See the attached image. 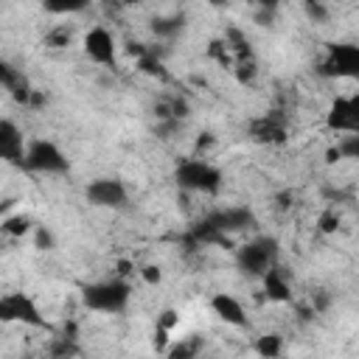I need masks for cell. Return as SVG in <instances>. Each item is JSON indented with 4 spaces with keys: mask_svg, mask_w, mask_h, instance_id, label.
Returning a JSON list of instances; mask_svg holds the SVG:
<instances>
[{
    "mask_svg": "<svg viewBox=\"0 0 359 359\" xmlns=\"http://www.w3.org/2000/svg\"><path fill=\"white\" fill-rule=\"evenodd\" d=\"M261 283H264V294L269 303H292V283H289V275L280 264L275 269H269L261 278Z\"/></svg>",
    "mask_w": 359,
    "mask_h": 359,
    "instance_id": "cell-14",
    "label": "cell"
},
{
    "mask_svg": "<svg viewBox=\"0 0 359 359\" xmlns=\"http://www.w3.org/2000/svg\"><path fill=\"white\" fill-rule=\"evenodd\" d=\"M129 300H132V283L118 275H112L107 280L87 283L81 289V303L98 314H121V311H126Z\"/></svg>",
    "mask_w": 359,
    "mask_h": 359,
    "instance_id": "cell-1",
    "label": "cell"
},
{
    "mask_svg": "<svg viewBox=\"0 0 359 359\" xmlns=\"http://www.w3.org/2000/svg\"><path fill=\"white\" fill-rule=\"evenodd\" d=\"M325 126L331 132L359 135V95H339L325 112Z\"/></svg>",
    "mask_w": 359,
    "mask_h": 359,
    "instance_id": "cell-9",
    "label": "cell"
},
{
    "mask_svg": "<svg viewBox=\"0 0 359 359\" xmlns=\"http://www.w3.org/2000/svg\"><path fill=\"white\" fill-rule=\"evenodd\" d=\"M84 3H45V11H53V14H67V11H81Z\"/></svg>",
    "mask_w": 359,
    "mask_h": 359,
    "instance_id": "cell-25",
    "label": "cell"
},
{
    "mask_svg": "<svg viewBox=\"0 0 359 359\" xmlns=\"http://www.w3.org/2000/svg\"><path fill=\"white\" fill-rule=\"evenodd\" d=\"M339 154L348 160H359V135H342V140L337 143Z\"/></svg>",
    "mask_w": 359,
    "mask_h": 359,
    "instance_id": "cell-21",
    "label": "cell"
},
{
    "mask_svg": "<svg viewBox=\"0 0 359 359\" xmlns=\"http://www.w3.org/2000/svg\"><path fill=\"white\" fill-rule=\"evenodd\" d=\"M73 39V31L67 25H53L48 34H45V45L48 48H67Z\"/></svg>",
    "mask_w": 359,
    "mask_h": 359,
    "instance_id": "cell-19",
    "label": "cell"
},
{
    "mask_svg": "<svg viewBox=\"0 0 359 359\" xmlns=\"http://www.w3.org/2000/svg\"><path fill=\"white\" fill-rule=\"evenodd\" d=\"M25 149L28 143H22V132L17 129L14 121L3 118L0 121V157L11 165H20L22 168V160H25Z\"/></svg>",
    "mask_w": 359,
    "mask_h": 359,
    "instance_id": "cell-12",
    "label": "cell"
},
{
    "mask_svg": "<svg viewBox=\"0 0 359 359\" xmlns=\"http://www.w3.org/2000/svg\"><path fill=\"white\" fill-rule=\"evenodd\" d=\"M151 34L154 36H163V39H171L177 36L182 28H185V14H171V17H154L151 20Z\"/></svg>",
    "mask_w": 359,
    "mask_h": 359,
    "instance_id": "cell-16",
    "label": "cell"
},
{
    "mask_svg": "<svg viewBox=\"0 0 359 359\" xmlns=\"http://www.w3.org/2000/svg\"><path fill=\"white\" fill-rule=\"evenodd\" d=\"M272 17H275V6H264V8L258 11V17H255V20H258V25H269V22H272Z\"/></svg>",
    "mask_w": 359,
    "mask_h": 359,
    "instance_id": "cell-27",
    "label": "cell"
},
{
    "mask_svg": "<svg viewBox=\"0 0 359 359\" xmlns=\"http://www.w3.org/2000/svg\"><path fill=\"white\" fill-rule=\"evenodd\" d=\"M303 11H306L309 20H314V22H325V20H328V8H325L323 3H306Z\"/></svg>",
    "mask_w": 359,
    "mask_h": 359,
    "instance_id": "cell-24",
    "label": "cell"
},
{
    "mask_svg": "<svg viewBox=\"0 0 359 359\" xmlns=\"http://www.w3.org/2000/svg\"><path fill=\"white\" fill-rule=\"evenodd\" d=\"M337 227H339V216H337V210H331V208L323 210L320 219H317V230L328 236V233H337Z\"/></svg>",
    "mask_w": 359,
    "mask_h": 359,
    "instance_id": "cell-22",
    "label": "cell"
},
{
    "mask_svg": "<svg viewBox=\"0 0 359 359\" xmlns=\"http://www.w3.org/2000/svg\"><path fill=\"white\" fill-rule=\"evenodd\" d=\"M320 76L325 79H353L359 81V45L356 42H328L320 62Z\"/></svg>",
    "mask_w": 359,
    "mask_h": 359,
    "instance_id": "cell-5",
    "label": "cell"
},
{
    "mask_svg": "<svg viewBox=\"0 0 359 359\" xmlns=\"http://www.w3.org/2000/svg\"><path fill=\"white\" fill-rule=\"evenodd\" d=\"M328 163H334V160H342V154H339V149L334 146V149H328V157H325Z\"/></svg>",
    "mask_w": 359,
    "mask_h": 359,
    "instance_id": "cell-29",
    "label": "cell"
},
{
    "mask_svg": "<svg viewBox=\"0 0 359 359\" xmlns=\"http://www.w3.org/2000/svg\"><path fill=\"white\" fill-rule=\"evenodd\" d=\"M174 180L182 191L191 194H205V196H216L222 191L224 174L205 157H185L177 163L174 168Z\"/></svg>",
    "mask_w": 359,
    "mask_h": 359,
    "instance_id": "cell-3",
    "label": "cell"
},
{
    "mask_svg": "<svg viewBox=\"0 0 359 359\" xmlns=\"http://www.w3.org/2000/svg\"><path fill=\"white\" fill-rule=\"evenodd\" d=\"M255 73H258L255 59H250V62H236V65H233V76H236L238 84H252V81H255Z\"/></svg>",
    "mask_w": 359,
    "mask_h": 359,
    "instance_id": "cell-20",
    "label": "cell"
},
{
    "mask_svg": "<svg viewBox=\"0 0 359 359\" xmlns=\"http://www.w3.org/2000/svg\"><path fill=\"white\" fill-rule=\"evenodd\" d=\"M0 320L3 323H17V325L50 331V323L39 311L36 300L31 294H25V292H8V294L0 297Z\"/></svg>",
    "mask_w": 359,
    "mask_h": 359,
    "instance_id": "cell-6",
    "label": "cell"
},
{
    "mask_svg": "<svg viewBox=\"0 0 359 359\" xmlns=\"http://www.w3.org/2000/svg\"><path fill=\"white\" fill-rule=\"evenodd\" d=\"M22 168L31 171V174H48V177H53V174H67L70 171V160L65 157V151L53 140L36 137L25 149Z\"/></svg>",
    "mask_w": 359,
    "mask_h": 359,
    "instance_id": "cell-4",
    "label": "cell"
},
{
    "mask_svg": "<svg viewBox=\"0 0 359 359\" xmlns=\"http://www.w3.org/2000/svg\"><path fill=\"white\" fill-rule=\"evenodd\" d=\"M250 137L261 146H278L289 137V118L280 109H269L250 121Z\"/></svg>",
    "mask_w": 359,
    "mask_h": 359,
    "instance_id": "cell-8",
    "label": "cell"
},
{
    "mask_svg": "<svg viewBox=\"0 0 359 359\" xmlns=\"http://www.w3.org/2000/svg\"><path fill=\"white\" fill-rule=\"evenodd\" d=\"M84 199L93 208H109V210H121L129 202V188L123 180L118 177H98L84 188Z\"/></svg>",
    "mask_w": 359,
    "mask_h": 359,
    "instance_id": "cell-7",
    "label": "cell"
},
{
    "mask_svg": "<svg viewBox=\"0 0 359 359\" xmlns=\"http://www.w3.org/2000/svg\"><path fill=\"white\" fill-rule=\"evenodd\" d=\"M140 278L146 280V283H160L163 280V272H160V266H154V264H146V266H140Z\"/></svg>",
    "mask_w": 359,
    "mask_h": 359,
    "instance_id": "cell-26",
    "label": "cell"
},
{
    "mask_svg": "<svg viewBox=\"0 0 359 359\" xmlns=\"http://www.w3.org/2000/svg\"><path fill=\"white\" fill-rule=\"evenodd\" d=\"M210 309H213V314H216L222 323H227V325H236V328H244V325H247V311H244V306H241L233 294H227V292H216V294L210 297Z\"/></svg>",
    "mask_w": 359,
    "mask_h": 359,
    "instance_id": "cell-13",
    "label": "cell"
},
{
    "mask_svg": "<svg viewBox=\"0 0 359 359\" xmlns=\"http://www.w3.org/2000/svg\"><path fill=\"white\" fill-rule=\"evenodd\" d=\"M252 348H255V353H258L261 359H278V356L283 353V337L275 334V331L261 334V337L252 342Z\"/></svg>",
    "mask_w": 359,
    "mask_h": 359,
    "instance_id": "cell-17",
    "label": "cell"
},
{
    "mask_svg": "<svg viewBox=\"0 0 359 359\" xmlns=\"http://www.w3.org/2000/svg\"><path fill=\"white\" fill-rule=\"evenodd\" d=\"M280 264V244L275 236H255L238 244L236 250V266L247 278H264L269 269Z\"/></svg>",
    "mask_w": 359,
    "mask_h": 359,
    "instance_id": "cell-2",
    "label": "cell"
},
{
    "mask_svg": "<svg viewBox=\"0 0 359 359\" xmlns=\"http://www.w3.org/2000/svg\"><path fill=\"white\" fill-rule=\"evenodd\" d=\"M177 325H180V314H177L174 309H165V311L157 317V328H160V331H165V334H171Z\"/></svg>",
    "mask_w": 359,
    "mask_h": 359,
    "instance_id": "cell-23",
    "label": "cell"
},
{
    "mask_svg": "<svg viewBox=\"0 0 359 359\" xmlns=\"http://www.w3.org/2000/svg\"><path fill=\"white\" fill-rule=\"evenodd\" d=\"M3 233L6 236H14V238H22L25 233H31V219L17 213V216H6L3 219Z\"/></svg>",
    "mask_w": 359,
    "mask_h": 359,
    "instance_id": "cell-18",
    "label": "cell"
},
{
    "mask_svg": "<svg viewBox=\"0 0 359 359\" xmlns=\"http://www.w3.org/2000/svg\"><path fill=\"white\" fill-rule=\"evenodd\" d=\"M216 230H222L224 236H233V233H241V230H252L255 227V213L247 208V205H227V208H219V210H210L205 216Z\"/></svg>",
    "mask_w": 359,
    "mask_h": 359,
    "instance_id": "cell-11",
    "label": "cell"
},
{
    "mask_svg": "<svg viewBox=\"0 0 359 359\" xmlns=\"http://www.w3.org/2000/svg\"><path fill=\"white\" fill-rule=\"evenodd\" d=\"M81 48H84V53H87L95 65H107V67L112 65V67H115V62H118L115 36H112V31L104 28V25H93V28L84 34Z\"/></svg>",
    "mask_w": 359,
    "mask_h": 359,
    "instance_id": "cell-10",
    "label": "cell"
},
{
    "mask_svg": "<svg viewBox=\"0 0 359 359\" xmlns=\"http://www.w3.org/2000/svg\"><path fill=\"white\" fill-rule=\"evenodd\" d=\"M202 351H205V339L199 334H188V337H180V339L168 342L165 359H199Z\"/></svg>",
    "mask_w": 359,
    "mask_h": 359,
    "instance_id": "cell-15",
    "label": "cell"
},
{
    "mask_svg": "<svg viewBox=\"0 0 359 359\" xmlns=\"http://www.w3.org/2000/svg\"><path fill=\"white\" fill-rule=\"evenodd\" d=\"M36 241H39L42 250H50V233H48V230L39 227V230H36Z\"/></svg>",
    "mask_w": 359,
    "mask_h": 359,
    "instance_id": "cell-28",
    "label": "cell"
}]
</instances>
